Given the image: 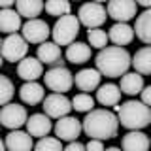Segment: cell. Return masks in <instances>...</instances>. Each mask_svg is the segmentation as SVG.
<instances>
[{
    "label": "cell",
    "mask_w": 151,
    "mask_h": 151,
    "mask_svg": "<svg viewBox=\"0 0 151 151\" xmlns=\"http://www.w3.org/2000/svg\"><path fill=\"white\" fill-rule=\"evenodd\" d=\"M83 132L93 140H110L117 136L119 130V119L117 115L106 108H94V110L87 111L85 119L81 123Z\"/></svg>",
    "instance_id": "cell-1"
},
{
    "label": "cell",
    "mask_w": 151,
    "mask_h": 151,
    "mask_svg": "<svg viewBox=\"0 0 151 151\" xmlns=\"http://www.w3.org/2000/svg\"><path fill=\"white\" fill-rule=\"evenodd\" d=\"M94 63H96V70L102 76H106V78H121L132 66V57L121 45H106L104 49L98 51Z\"/></svg>",
    "instance_id": "cell-2"
},
{
    "label": "cell",
    "mask_w": 151,
    "mask_h": 151,
    "mask_svg": "<svg viewBox=\"0 0 151 151\" xmlns=\"http://www.w3.org/2000/svg\"><path fill=\"white\" fill-rule=\"evenodd\" d=\"M113 111L117 113L119 125L129 130H142L151 125V108L142 100H127L121 106L115 104Z\"/></svg>",
    "instance_id": "cell-3"
},
{
    "label": "cell",
    "mask_w": 151,
    "mask_h": 151,
    "mask_svg": "<svg viewBox=\"0 0 151 151\" xmlns=\"http://www.w3.org/2000/svg\"><path fill=\"white\" fill-rule=\"evenodd\" d=\"M79 34V19L76 15H63L57 19V23L53 25L51 36L57 45H70L76 42V38Z\"/></svg>",
    "instance_id": "cell-4"
},
{
    "label": "cell",
    "mask_w": 151,
    "mask_h": 151,
    "mask_svg": "<svg viewBox=\"0 0 151 151\" xmlns=\"http://www.w3.org/2000/svg\"><path fill=\"white\" fill-rule=\"evenodd\" d=\"M45 87L53 93H68L74 85V74L66 66H51L44 76Z\"/></svg>",
    "instance_id": "cell-5"
},
{
    "label": "cell",
    "mask_w": 151,
    "mask_h": 151,
    "mask_svg": "<svg viewBox=\"0 0 151 151\" xmlns=\"http://www.w3.org/2000/svg\"><path fill=\"white\" fill-rule=\"evenodd\" d=\"M27 53H28V42L21 34H8L2 40L0 55H2L4 60L15 64V63H19V60L25 59Z\"/></svg>",
    "instance_id": "cell-6"
},
{
    "label": "cell",
    "mask_w": 151,
    "mask_h": 151,
    "mask_svg": "<svg viewBox=\"0 0 151 151\" xmlns=\"http://www.w3.org/2000/svg\"><path fill=\"white\" fill-rule=\"evenodd\" d=\"M106 17H108L106 8L98 2H85L78 12L79 25L87 28H100V25L106 21Z\"/></svg>",
    "instance_id": "cell-7"
},
{
    "label": "cell",
    "mask_w": 151,
    "mask_h": 151,
    "mask_svg": "<svg viewBox=\"0 0 151 151\" xmlns=\"http://www.w3.org/2000/svg\"><path fill=\"white\" fill-rule=\"evenodd\" d=\"M28 113L27 108L21 106V104H6V106L0 108V125L6 127L9 130H17L21 129L23 125H27Z\"/></svg>",
    "instance_id": "cell-8"
},
{
    "label": "cell",
    "mask_w": 151,
    "mask_h": 151,
    "mask_svg": "<svg viewBox=\"0 0 151 151\" xmlns=\"http://www.w3.org/2000/svg\"><path fill=\"white\" fill-rule=\"evenodd\" d=\"M42 104H44V106H42L44 108V113L49 115L51 119H60V117L68 115V113L72 111V100H68L63 93L47 94Z\"/></svg>",
    "instance_id": "cell-9"
},
{
    "label": "cell",
    "mask_w": 151,
    "mask_h": 151,
    "mask_svg": "<svg viewBox=\"0 0 151 151\" xmlns=\"http://www.w3.org/2000/svg\"><path fill=\"white\" fill-rule=\"evenodd\" d=\"M49 34H51V28L42 19H28L21 27V36L28 44H44V42H47Z\"/></svg>",
    "instance_id": "cell-10"
},
{
    "label": "cell",
    "mask_w": 151,
    "mask_h": 151,
    "mask_svg": "<svg viewBox=\"0 0 151 151\" xmlns=\"http://www.w3.org/2000/svg\"><path fill=\"white\" fill-rule=\"evenodd\" d=\"M136 0H110L108 2V17L115 19L117 23H129L136 17Z\"/></svg>",
    "instance_id": "cell-11"
},
{
    "label": "cell",
    "mask_w": 151,
    "mask_h": 151,
    "mask_svg": "<svg viewBox=\"0 0 151 151\" xmlns=\"http://www.w3.org/2000/svg\"><path fill=\"white\" fill-rule=\"evenodd\" d=\"M53 129H55L57 138L60 142H74V140H78L79 134H81L83 127L76 117L64 115V117H60V119H57V125Z\"/></svg>",
    "instance_id": "cell-12"
},
{
    "label": "cell",
    "mask_w": 151,
    "mask_h": 151,
    "mask_svg": "<svg viewBox=\"0 0 151 151\" xmlns=\"http://www.w3.org/2000/svg\"><path fill=\"white\" fill-rule=\"evenodd\" d=\"M100 79H102V74L96 68H83L74 76V83L81 93L96 91L100 87Z\"/></svg>",
    "instance_id": "cell-13"
},
{
    "label": "cell",
    "mask_w": 151,
    "mask_h": 151,
    "mask_svg": "<svg viewBox=\"0 0 151 151\" xmlns=\"http://www.w3.org/2000/svg\"><path fill=\"white\" fill-rule=\"evenodd\" d=\"M17 76L25 81H36L38 78H44V64L38 60V57H25L17 63Z\"/></svg>",
    "instance_id": "cell-14"
},
{
    "label": "cell",
    "mask_w": 151,
    "mask_h": 151,
    "mask_svg": "<svg viewBox=\"0 0 151 151\" xmlns=\"http://www.w3.org/2000/svg\"><path fill=\"white\" fill-rule=\"evenodd\" d=\"M38 60L47 66H64L63 51L55 42H44L38 45Z\"/></svg>",
    "instance_id": "cell-15"
},
{
    "label": "cell",
    "mask_w": 151,
    "mask_h": 151,
    "mask_svg": "<svg viewBox=\"0 0 151 151\" xmlns=\"http://www.w3.org/2000/svg\"><path fill=\"white\" fill-rule=\"evenodd\" d=\"M53 129V125H51V117L45 115V113H34V115H30L27 119V130L28 134L32 136V138H44L47 136Z\"/></svg>",
    "instance_id": "cell-16"
},
{
    "label": "cell",
    "mask_w": 151,
    "mask_h": 151,
    "mask_svg": "<svg viewBox=\"0 0 151 151\" xmlns=\"http://www.w3.org/2000/svg\"><path fill=\"white\" fill-rule=\"evenodd\" d=\"M149 145H151L149 136L144 134L142 130H130L121 140L123 151H149Z\"/></svg>",
    "instance_id": "cell-17"
},
{
    "label": "cell",
    "mask_w": 151,
    "mask_h": 151,
    "mask_svg": "<svg viewBox=\"0 0 151 151\" xmlns=\"http://www.w3.org/2000/svg\"><path fill=\"white\" fill-rule=\"evenodd\" d=\"M6 149L8 151H32L34 149V144H32V136L28 132L23 130H12L6 136Z\"/></svg>",
    "instance_id": "cell-18"
},
{
    "label": "cell",
    "mask_w": 151,
    "mask_h": 151,
    "mask_svg": "<svg viewBox=\"0 0 151 151\" xmlns=\"http://www.w3.org/2000/svg\"><path fill=\"white\" fill-rule=\"evenodd\" d=\"M19 96L28 106H36V104L44 102V98H45L44 85H40L38 81H25L23 87L19 89Z\"/></svg>",
    "instance_id": "cell-19"
},
{
    "label": "cell",
    "mask_w": 151,
    "mask_h": 151,
    "mask_svg": "<svg viewBox=\"0 0 151 151\" xmlns=\"http://www.w3.org/2000/svg\"><path fill=\"white\" fill-rule=\"evenodd\" d=\"M23 23L21 15L17 13V9L4 8L0 9V32L4 34H17V30H21Z\"/></svg>",
    "instance_id": "cell-20"
},
{
    "label": "cell",
    "mask_w": 151,
    "mask_h": 151,
    "mask_svg": "<svg viewBox=\"0 0 151 151\" xmlns=\"http://www.w3.org/2000/svg\"><path fill=\"white\" fill-rule=\"evenodd\" d=\"M108 38H110V42H113L115 45H127L130 44L132 40H134V28H132L129 23H115L110 32H108Z\"/></svg>",
    "instance_id": "cell-21"
},
{
    "label": "cell",
    "mask_w": 151,
    "mask_h": 151,
    "mask_svg": "<svg viewBox=\"0 0 151 151\" xmlns=\"http://www.w3.org/2000/svg\"><path fill=\"white\" fill-rule=\"evenodd\" d=\"M121 93L129 94V96H134V94H140L142 89H144V76L138 72H127L121 76V83H119Z\"/></svg>",
    "instance_id": "cell-22"
},
{
    "label": "cell",
    "mask_w": 151,
    "mask_h": 151,
    "mask_svg": "<svg viewBox=\"0 0 151 151\" xmlns=\"http://www.w3.org/2000/svg\"><path fill=\"white\" fill-rule=\"evenodd\" d=\"M96 100L102 106H115L121 100V89L115 83H104L96 89Z\"/></svg>",
    "instance_id": "cell-23"
},
{
    "label": "cell",
    "mask_w": 151,
    "mask_h": 151,
    "mask_svg": "<svg viewBox=\"0 0 151 151\" xmlns=\"http://www.w3.org/2000/svg\"><path fill=\"white\" fill-rule=\"evenodd\" d=\"M91 59V45L83 42H74L66 47V60L72 64H83Z\"/></svg>",
    "instance_id": "cell-24"
},
{
    "label": "cell",
    "mask_w": 151,
    "mask_h": 151,
    "mask_svg": "<svg viewBox=\"0 0 151 151\" xmlns=\"http://www.w3.org/2000/svg\"><path fill=\"white\" fill-rule=\"evenodd\" d=\"M134 34L138 36L144 44L151 45V8H147L145 12H142L140 15L136 17Z\"/></svg>",
    "instance_id": "cell-25"
},
{
    "label": "cell",
    "mask_w": 151,
    "mask_h": 151,
    "mask_svg": "<svg viewBox=\"0 0 151 151\" xmlns=\"http://www.w3.org/2000/svg\"><path fill=\"white\" fill-rule=\"evenodd\" d=\"M132 66L142 76H151V45H145L132 55Z\"/></svg>",
    "instance_id": "cell-26"
},
{
    "label": "cell",
    "mask_w": 151,
    "mask_h": 151,
    "mask_svg": "<svg viewBox=\"0 0 151 151\" xmlns=\"http://www.w3.org/2000/svg\"><path fill=\"white\" fill-rule=\"evenodd\" d=\"M17 13L27 19H38L42 12H44V2L42 0H15Z\"/></svg>",
    "instance_id": "cell-27"
},
{
    "label": "cell",
    "mask_w": 151,
    "mask_h": 151,
    "mask_svg": "<svg viewBox=\"0 0 151 151\" xmlns=\"http://www.w3.org/2000/svg\"><path fill=\"white\" fill-rule=\"evenodd\" d=\"M44 8L49 15L63 17V15H68L70 13V0H47L44 4Z\"/></svg>",
    "instance_id": "cell-28"
},
{
    "label": "cell",
    "mask_w": 151,
    "mask_h": 151,
    "mask_svg": "<svg viewBox=\"0 0 151 151\" xmlns=\"http://www.w3.org/2000/svg\"><path fill=\"white\" fill-rule=\"evenodd\" d=\"M72 110L83 111V113L94 110V98H93L89 93H79V94H76V96L72 98Z\"/></svg>",
    "instance_id": "cell-29"
},
{
    "label": "cell",
    "mask_w": 151,
    "mask_h": 151,
    "mask_svg": "<svg viewBox=\"0 0 151 151\" xmlns=\"http://www.w3.org/2000/svg\"><path fill=\"white\" fill-rule=\"evenodd\" d=\"M87 38H89V44H91V47H94V49H104V47L108 45V42H110L108 32L102 30V28H89Z\"/></svg>",
    "instance_id": "cell-30"
},
{
    "label": "cell",
    "mask_w": 151,
    "mask_h": 151,
    "mask_svg": "<svg viewBox=\"0 0 151 151\" xmlns=\"http://www.w3.org/2000/svg\"><path fill=\"white\" fill-rule=\"evenodd\" d=\"M13 94H15V87H13L12 79L0 74V106H6L12 102Z\"/></svg>",
    "instance_id": "cell-31"
},
{
    "label": "cell",
    "mask_w": 151,
    "mask_h": 151,
    "mask_svg": "<svg viewBox=\"0 0 151 151\" xmlns=\"http://www.w3.org/2000/svg\"><path fill=\"white\" fill-rule=\"evenodd\" d=\"M63 144L59 138H51V136H44L38 140V144L34 145V151H63Z\"/></svg>",
    "instance_id": "cell-32"
},
{
    "label": "cell",
    "mask_w": 151,
    "mask_h": 151,
    "mask_svg": "<svg viewBox=\"0 0 151 151\" xmlns=\"http://www.w3.org/2000/svg\"><path fill=\"white\" fill-rule=\"evenodd\" d=\"M85 147H87V151H104V142L89 138V144L85 145Z\"/></svg>",
    "instance_id": "cell-33"
},
{
    "label": "cell",
    "mask_w": 151,
    "mask_h": 151,
    "mask_svg": "<svg viewBox=\"0 0 151 151\" xmlns=\"http://www.w3.org/2000/svg\"><path fill=\"white\" fill-rule=\"evenodd\" d=\"M63 151H87V147H85L83 144H79V142H68V145L63 149Z\"/></svg>",
    "instance_id": "cell-34"
},
{
    "label": "cell",
    "mask_w": 151,
    "mask_h": 151,
    "mask_svg": "<svg viewBox=\"0 0 151 151\" xmlns=\"http://www.w3.org/2000/svg\"><path fill=\"white\" fill-rule=\"evenodd\" d=\"M140 94H142V102H144L145 106L151 108V85H149V87H144Z\"/></svg>",
    "instance_id": "cell-35"
},
{
    "label": "cell",
    "mask_w": 151,
    "mask_h": 151,
    "mask_svg": "<svg viewBox=\"0 0 151 151\" xmlns=\"http://www.w3.org/2000/svg\"><path fill=\"white\" fill-rule=\"evenodd\" d=\"M13 4H15V0H0V9H4V8H12Z\"/></svg>",
    "instance_id": "cell-36"
},
{
    "label": "cell",
    "mask_w": 151,
    "mask_h": 151,
    "mask_svg": "<svg viewBox=\"0 0 151 151\" xmlns=\"http://www.w3.org/2000/svg\"><path fill=\"white\" fill-rule=\"evenodd\" d=\"M136 4H138V6H144L145 9L151 8V0H136Z\"/></svg>",
    "instance_id": "cell-37"
},
{
    "label": "cell",
    "mask_w": 151,
    "mask_h": 151,
    "mask_svg": "<svg viewBox=\"0 0 151 151\" xmlns=\"http://www.w3.org/2000/svg\"><path fill=\"white\" fill-rule=\"evenodd\" d=\"M0 151H8L6 149V142H2V140H0Z\"/></svg>",
    "instance_id": "cell-38"
},
{
    "label": "cell",
    "mask_w": 151,
    "mask_h": 151,
    "mask_svg": "<svg viewBox=\"0 0 151 151\" xmlns=\"http://www.w3.org/2000/svg\"><path fill=\"white\" fill-rule=\"evenodd\" d=\"M104 151H123L121 147H108V149H104Z\"/></svg>",
    "instance_id": "cell-39"
},
{
    "label": "cell",
    "mask_w": 151,
    "mask_h": 151,
    "mask_svg": "<svg viewBox=\"0 0 151 151\" xmlns=\"http://www.w3.org/2000/svg\"><path fill=\"white\" fill-rule=\"evenodd\" d=\"M93 2H98V4H104V2H110V0H93Z\"/></svg>",
    "instance_id": "cell-40"
},
{
    "label": "cell",
    "mask_w": 151,
    "mask_h": 151,
    "mask_svg": "<svg viewBox=\"0 0 151 151\" xmlns=\"http://www.w3.org/2000/svg\"><path fill=\"white\" fill-rule=\"evenodd\" d=\"M2 64H4V59H2V55H0V68H2Z\"/></svg>",
    "instance_id": "cell-41"
},
{
    "label": "cell",
    "mask_w": 151,
    "mask_h": 151,
    "mask_svg": "<svg viewBox=\"0 0 151 151\" xmlns=\"http://www.w3.org/2000/svg\"><path fill=\"white\" fill-rule=\"evenodd\" d=\"M0 49H2V40H0Z\"/></svg>",
    "instance_id": "cell-42"
},
{
    "label": "cell",
    "mask_w": 151,
    "mask_h": 151,
    "mask_svg": "<svg viewBox=\"0 0 151 151\" xmlns=\"http://www.w3.org/2000/svg\"><path fill=\"white\" fill-rule=\"evenodd\" d=\"M0 127H2V125H0Z\"/></svg>",
    "instance_id": "cell-43"
},
{
    "label": "cell",
    "mask_w": 151,
    "mask_h": 151,
    "mask_svg": "<svg viewBox=\"0 0 151 151\" xmlns=\"http://www.w3.org/2000/svg\"><path fill=\"white\" fill-rule=\"evenodd\" d=\"M149 142H151V140H149Z\"/></svg>",
    "instance_id": "cell-44"
}]
</instances>
